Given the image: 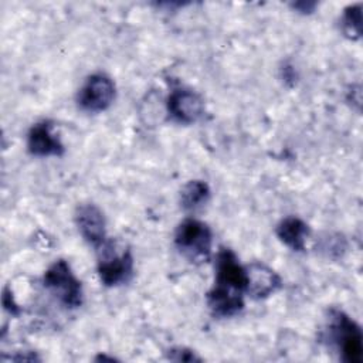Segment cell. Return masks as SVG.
<instances>
[{"label": "cell", "mask_w": 363, "mask_h": 363, "mask_svg": "<svg viewBox=\"0 0 363 363\" xmlns=\"http://www.w3.org/2000/svg\"><path fill=\"white\" fill-rule=\"evenodd\" d=\"M277 237L292 251H303L311 234L309 225L298 217H285L277 225Z\"/></svg>", "instance_id": "11"}, {"label": "cell", "mask_w": 363, "mask_h": 363, "mask_svg": "<svg viewBox=\"0 0 363 363\" xmlns=\"http://www.w3.org/2000/svg\"><path fill=\"white\" fill-rule=\"evenodd\" d=\"M210 199V187L203 180H190L180 191V204L187 211L201 208Z\"/></svg>", "instance_id": "12"}, {"label": "cell", "mask_w": 363, "mask_h": 363, "mask_svg": "<svg viewBox=\"0 0 363 363\" xmlns=\"http://www.w3.org/2000/svg\"><path fill=\"white\" fill-rule=\"evenodd\" d=\"M342 28L343 33L352 38L356 40L362 34V4H350L343 10L342 14Z\"/></svg>", "instance_id": "13"}, {"label": "cell", "mask_w": 363, "mask_h": 363, "mask_svg": "<svg viewBox=\"0 0 363 363\" xmlns=\"http://www.w3.org/2000/svg\"><path fill=\"white\" fill-rule=\"evenodd\" d=\"M44 286L64 306L74 309L82 305L84 292L81 281L75 277L65 259L51 264L44 274Z\"/></svg>", "instance_id": "2"}, {"label": "cell", "mask_w": 363, "mask_h": 363, "mask_svg": "<svg viewBox=\"0 0 363 363\" xmlns=\"http://www.w3.org/2000/svg\"><path fill=\"white\" fill-rule=\"evenodd\" d=\"M322 250H323L328 255H333V254L342 255V252L346 250V242H345L343 237H340V235H336V237L330 235V237H328V238L323 240V242H322Z\"/></svg>", "instance_id": "14"}, {"label": "cell", "mask_w": 363, "mask_h": 363, "mask_svg": "<svg viewBox=\"0 0 363 363\" xmlns=\"http://www.w3.org/2000/svg\"><path fill=\"white\" fill-rule=\"evenodd\" d=\"M75 224L84 240L95 248L106 241V221L101 208L92 203L81 204L75 211Z\"/></svg>", "instance_id": "8"}, {"label": "cell", "mask_w": 363, "mask_h": 363, "mask_svg": "<svg viewBox=\"0 0 363 363\" xmlns=\"http://www.w3.org/2000/svg\"><path fill=\"white\" fill-rule=\"evenodd\" d=\"M166 109L174 122L190 125L199 121L204 113V101L193 89L177 88L170 92Z\"/></svg>", "instance_id": "7"}, {"label": "cell", "mask_w": 363, "mask_h": 363, "mask_svg": "<svg viewBox=\"0 0 363 363\" xmlns=\"http://www.w3.org/2000/svg\"><path fill=\"white\" fill-rule=\"evenodd\" d=\"M247 286L245 265H241L237 255L230 248H220L216 255V279L213 289L242 295Z\"/></svg>", "instance_id": "5"}, {"label": "cell", "mask_w": 363, "mask_h": 363, "mask_svg": "<svg viewBox=\"0 0 363 363\" xmlns=\"http://www.w3.org/2000/svg\"><path fill=\"white\" fill-rule=\"evenodd\" d=\"M247 286L245 292L255 299H264L277 292L281 285V277L264 262L255 261L245 265Z\"/></svg>", "instance_id": "10"}, {"label": "cell", "mask_w": 363, "mask_h": 363, "mask_svg": "<svg viewBox=\"0 0 363 363\" xmlns=\"http://www.w3.org/2000/svg\"><path fill=\"white\" fill-rule=\"evenodd\" d=\"M167 357L173 362H200L201 360L193 350L186 347H172L167 352Z\"/></svg>", "instance_id": "15"}, {"label": "cell", "mask_w": 363, "mask_h": 363, "mask_svg": "<svg viewBox=\"0 0 363 363\" xmlns=\"http://www.w3.org/2000/svg\"><path fill=\"white\" fill-rule=\"evenodd\" d=\"M332 336L346 363H360L363 359V336L360 326L340 311H332Z\"/></svg>", "instance_id": "4"}, {"label": "cell", "mask_w": 363, "mask_h": 363, "mask_svg": "<svg viewBox=\"0 0 363 363\" xmlns=\"http://www.w3.org/2000/svg\"><path fill=\"white\" fill-rule=\"evenodd\" d=\"M174 245L191 262L207 261L211 255L213 233L206 223L186 218L176 228Z\"/></svg>", "instance_id": "1"}, {"label": "cell", "mask_w": 363, "mask_h": 363, "mask_svg": "<svg viewBox=\"0 0 363 363\" xmlns=\"http://www.w3.org/2000/svg\"><path fill=\"white\" fill-rule=\"evenodd\" d=\"M27 150L33 156H61L64 153V145L54 130V125L50 121H40L34 123L27 133Z\"/></svg>", "instance_id": "9"}, {"label": "cell", "mask_w": 363, "mask_h": 363, "mask_svg": "<svg viewBox=\"0 0 363 363\" xmlns=\"http://www.w3.org/2000/svg\"><path fill=\"white\" fill-rule=\"evenodd\" d=\"M98 275L105 286H118L130 279L133 257L129 250L116 251L112 241H105L99 248Z\"/></svg>", "instance_id": "3"}, {"label": "cell", "mask_w": 363, "mask_h": 363, "mask_svg": "<svg viewBox=\"0 0 363 363\" xmlns=\"http://www.w3.org/2000/svg\"><path fill=\"white\" fill-rule=\"evenodd\" d=\"M3 306L11 315L17 316L20 313V306L16 303L13 292L9 288H4V291H3Z\"/></svg>", "instance_id": "16"}, {"label": "cell", "mask_w": 363, "mask_h": 363, "mask_svg": "<svg viewBox=\"0 0 363 363\" xmlns=\"http://www.w3.org/2000/svg\"><path fill=\"white\" fill-rule=\"evenodd\" d=\"M292 7L295 10H298L299 13H312L313 9L316 7V3L315 1H296V3H292Z\"/></svg>", "instance_id": "17"}, {"label": "cell", "mask_w": 363, "mask_h": 363, "mask_svg": "<svg viewBox=\"0 0 363 363\" xmlns=\"http://www.w3.org/2000/svg\"><path fill=\"white\" fill-rule=\"evenodd\" d=\"M116 95L115 82L104 72L92 74L86 78L78 92L77 102L86 112H102L108 109Z\"/></svg>", "instance_id": "6"}]
</instances>
